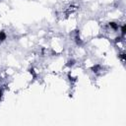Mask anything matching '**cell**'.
I'll return each mask as SVG.
<instances>
[{
	"label": "cell",
	"instance_id": "4",
	"mask_svg": "<svg viewBox=\"0 0 126 126\" xmlns=\"http://www.w3.org/2000/svg\"><path fill=\"white\" fill-rule=\"evenodd\" d=\"M2 95H3V91H2V89H0V99H1Z\"/></svg>",
	"mask_w": 126,
	"mask_h": 126
},
{
	"label": "cell",
	"instance_id": "2",
	"mask_svg": "<svg viewBox=\"0 0 126 126\" xmlns=\"http://www.w3.org/2000/svg\"><path fill=\"white\" fill-rule=\"evenodd\" d=\"M6 37H7L6 32H5L4 31H1V32H0V43L3 42V41L6 39Z\"/></svg>",
	"mask_w": 126,
	"mask_h": 126
},
{
	"label": "cell",
	"instance_id": "3",
	"mask_svg": "<svg viewBox=\"0 0 126 126\" xmlns=\"http://www.w3.org/2000/svg\"><path fill=\"white\" fill-rule=\"evenodd\" d=\"M125 32H126V26H125V25H122V26H121V36H122V37H124Z\"/></svg>",
	"mask_w": 126,
	"mask_h": 126
},
{
	"label": "cell",
	"instance_id": "1",
	"mask_svg": "<svg viewBox=\"0 0 126 126\" xmlns=\"http://www.w3.org/2000/svg\"><path fill=\"white\" fill-rule=\"evenodd\" d=\"M108 26H109L113 31H117V30H118V28H119L118 24H117V23H115V22H110V23L108 24Z\"/></svg>",
	"mask_w": 126,
	"mask_h": 126
}]
</instances>
